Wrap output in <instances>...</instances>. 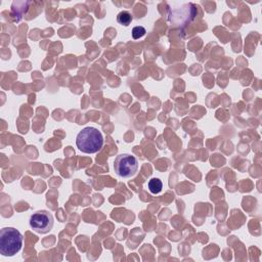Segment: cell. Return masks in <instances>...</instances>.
I'll return each instance as SVG.
<instances>
[{
  "label": "cell",
  "instance_id": "6da1fadb",
  "mask_svg": "<svg viewBox=\"0 0 262 262\" xmlns=\"http://www.w3.org/2000/svg\"><path fill=\"white\" fill-rule=\"evenodd\" d=\"M104 139L101 132L94 127H85L76 136L77 147L85 154H95L103 145Z\"/></svg>",
  "mask_w": 262,
  "mask_h": 262
},
{
  "label": "cell",
  "instance_id": "7a4b0ae2",
  "mask_svg": "<svg viewBox=\"0 0 262 262\" xmlns=\"http://www.w3.org/2000/svg\"><path fill=\"white\" fill-rule=\"evenodd\" d=\"M23 246L21 233L13 227H4L0 231V253L11 257L18 253Z\"/></svg>",
  "mask_w": 262,
  "mask_h": 262
},
{
  "label": "cell",
  "instance_id": "3957f363",
  "mask_svg": "<svg viewBox=\"0 0 262 262\" xmlns=\"http://www.w3.org/2000/svg\"><path fill=\"white\" fill-rule=\"evenodd\" d=\"M114 169L118 176L130 178L133 177L138 170V161L130 154H121L115 159Z\"/></svg>",
  "mask_w": 262,
  "mask_h": 262
},
{
  "label": "cell",
  "instance_id": "277c9868",
  "mask_svg": "<svg viewBox=\"0 0 262 262\" xmlns=\"http://www.w3.org/2000/svg\"><path fill=\"white\" fill-rule=\"evenodd\" d=\"M53 216L45 210L35 212L29 220L31 228L38 233H47L53 227Z\"/></svg>",
  "mask_w": 262,
  "mask_h": 262
},
{
  "label": "cell",
  "instance_id": "5b68a950",
  "mask_svg": "<svg viewBox=\"0 0 262 262\" xmlns=\"http://www.w3.org/2000/svg\"><path fill=\"white\" fill-rule=\"evenodd\" d=\"M147 187H148V190L154 193V194H157L159 192L162 191V188H163V183L162 181L159 179V178H151L148 183H147Z\"/></svg>",
  "mask_w": 262,
  "mask_h": 262
},
{
  "label": "cell",
  "instance_id": "8992f818",
  "mask_svg": "<svg viewBox=\"0 0 262 262\" xmlns=\"http://www.w3.org/2000/svg\"><path fill=\"white\" fill-rule=\"evenodd\" d=\"M117 21L122 25V26H125V27H128L131 21H132V15L130 12L124 10V11H121L118 13L117 15Z\"/></svg>",
  "mask_w": 262,
  "mask_h": 262
},
{
  "label": "cell",
  "instance_id": "52a82bcc",
  "mask_svg": "<svg viewBox=\"0 0 262 262\" xmlns=\"http://www.w3.org/2000/svg\"><path fill=\"white\" fill-rule=\"evenodd\" d=\"M145 33H146L145 29L143 27H141V26H136V27H134L132 29V37H133V39H139L142 36H144Z\"/></svg>",
  "mask_w": 262,
  "mask_h": 262
}]
</instances>
